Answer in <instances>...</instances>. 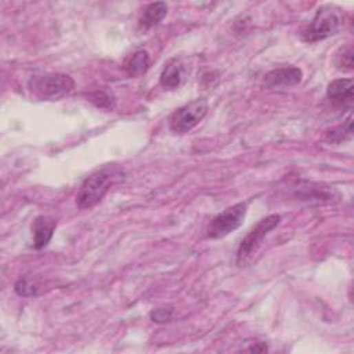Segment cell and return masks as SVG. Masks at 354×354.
<instances>
[{
    "label": "cell",
    "mask_w": 354,
    "mask_h": 354,
    "mask_svg": "<svg viewBox=\"0 0 354 354\" xmlns=\"http://www.w3.org/2000/svg\"><path fill=\"white\" fill-rule=\"evenodd\" d=\"M122 172L116 166H104L91 173L80 186L76 195V205L79 209H90L96 206L105 197L111 186L121 179Z\"/></svg>",
    "instance_id": "1"
},
{
    "label": "cell",
    "mask_w": 354,
    "mask_h": 354,
    "mask_svg": "<svg viewBox=\"0 0 354 354\" xmlns=\"http://www.w3.org/2000/svg\"><path fill=\"white\" fill-rule=\"evenodd\" d=\"M344 24V16L336 6H322L316 13L310 25L303 31L306 42H318L336 35Z\"/></svg>",
    "instance_id": "2"
},
{
    "label": "cell",
    "mask_w": 354,
    "mask_h": 354,
    "mask_svg": "<svg viewBox=\"0 0 354 354\" xmlns=\"http://www.w3.org/2000/svg\"><path fill=\"white\" fill-rule=\"evenodd\" d=\"M28 86L41 100H58L75 89V82L65 74H45L32 76Z\"/></svg>",
    "instance_id": "3"
},
{
    "label": "cell",
    "mask_w": 354,
    "mask_h": 354,
    "mask_svg": "<svg viewBox=\"0 0 354 354\" xmlns=\"http://www.w3.org/2000/svg\"><path fill=\"white\" fill-rule=\"evenodd\" d=\"M209 104L206 98H197L180 108H177L169 120V128L176 135H186L191 132L206 116Z\"/></svg>",
    "instance_id": "4"
},
{
    "label": "cell",
    "mask_w": 354,
    "mask_h": 354,
    "mask_svg": "<svg viewBox=\"0 0 354 354\" xmlns=\"http://www.w3.org/2000/svg\"><path fill=\"white\" fill-rule=\"evenodd\" d=\"M248 212V203L240 202L227 208L224 212L217 214L208 227V237L220 240L227 237L232 231L237 230L245 220Z\"/></svg>",
    "instance_id": "5"
},
{
    "label": "cell",
    "mask_w": 354,
    "mask_h": 354,
    "mask_svg": "<svg viewBox=\"0 0 354 354\" xmlns=\"http://www.w3.org/2000/svg\"><path fill=\"white\" fill-rule=\"evenodd\" d=\"M281 221V217L278 214H270L265 219H262L250 232L247 237L241 241L239 254H237V261L239 265L244 263L263 243L266 235L273 231Z\"/></svg>",
    "instance_id": "6"
},
{
    "label": "cell",
    "mask_w": 354,
    "mask_h": 354,
    "mask_svg": "<svg viewBox=\"0 0 354 354\" xmlns=\"http://www.w3.org/2000/svg\"><path fill=\"white\" fill-rule=\"evenodd\" d=\"M303 72L296 67L277 68L265 76V86L267 89H287L302 82Z\"/></svg>",
    "instance_id": "7"
},
{
    "label": "cell",
    "mask_w": 354,
    "mask_h": 354,
    "mask_svg": "<svg viewBox=\"0 0 354 354\" xmlns=\"http://www.w3.org/2000/svg\"><path fill=\"white\" fill-rule=\"evenodd\" d=\"M57 221L50 216H39L35 219L32 224V235H34V247L35 250H43L49 245L56 231Z\"/></svg>",
    "instance_id": "8"
},
{
    "label": "cell",
    "mask_w": 354,
    "mask_h": 354,
    "mask_svg": "<svg viewBox=\"0 0 354 354\" xmlns=\"http://www.w3.org/2000/svg\"><path fill=\"white\" fill-rule=\"evenodd\" d=\"M353 89L351 79H335L328 85L327 97L338 105L349 104L353 101Z\"/></svg>",
    "instance_id": "9"
},
{
    "label": "cell",
    "mask_w": 354,
    "mask_h": 354,
    "mask_svg": "<svg viewBox=\"0 0 354 354\" xmlns=\"http://www.w3.org/2000/svg\"><path fill=\"white\" fill-rule=\"evenodd\" d=\"M184 79V65L180 60H170L159 78V83L165 90H176Z\"/></svg>",
    "instance_id": "10"
},
{
    "label": "cell",
    "mask_w": 354,
    "mask_h": 354,
    "mask_svg": "<svg viewBox=\"0 0 354 354\" xmlns=\"http://www.w3.org/2000/svg\"><path fill=\"white\" fill-rule=\"evenodd\" d=\"M168 14V6L164 2H158V3H151L146 8V10L143 12L139 24L143 30H151L154 27H157Z\"/></svg>",
    "instance_id": "11"
},
{
    "label": "cell",
    "mask_w": 354,
    "mask_h": 354,
    "mask_svg": "<svg viewBox=\"0 0 354 354\" xmlns=\"http://www.w3.org/2000/svg\"><path fill=\"white\" fill-rule=\"evenodd\" d=\"M150 64H151L150 54L146 50H139V52L133 53L129 58H126V61L124 64V69L126 71V74L129 76L137 78L148 71Z\"/></svg>",
    "instance_id": "12"
},
{
    "label": "cell",
    "mask_w": 354,
    "mask_h": 354,
    "mask_svg": "<svg viewBox=\"0 0 354 354\" xmlns=\"http://www.w3.org/2000/svg\"><path fill=\"white\" fill-rule=\"evenodd\" d=\"M351 133H353V120L351 118H349L344 125L335 128L327 133V142L328 143H342L346 139L351 137Z\"/></svg>",
    "instance_id": "13"
},
{
    "label": "cell",
    "mask_w": 354,
    "mask_h": 354,
    "mask_svg": "<svg viewBox=\"0 0 354 354\" xmlns=\"http://www.w3.org/2000/svg\"><path fill=\"white\" fill-rule=\"evenodd\" d=\"M90 101L98 107V108H102V109H108V108H112L113 104H115V100L112 97V94H109L108 91L105 90H96L94 93L90 94Z\"/></svg>",
    "instance_id": "14"
},
{
    "label": "cell",
    "mask_w": 354,
    "mask_h": 354,
    "mask_svg": "<svg viewBox=\"0 0 354 354\" xmlns=\"http://www.w3.org/2000/svg\"><path fill=\"white\" fill-rule=\"evenodd\" d=\"M336 65L340 71L353 69V49L350 46L340 50V54L336 57Z\"/></svg>",
    "instance_id": "15"
},
{
    "label": "cell",
    "mask_w": 354,
    "mask_h": 354,
    "mask_svg": "<svg viewBox=\"0 0 354 354\" xmlns=\"http://www.w3.org/2000/svg\"><path fill=\"white\" fill-rule=\"evenodd\" d=\"M150 318L157 324H165L172 321L173 318V309L172 307H159L154 309L150 314Z\"/></svg>",
    "instance_id": "16"
},
{
    "label": "cell",
    "mask_w": 354,
    "mask_h": 354,
    "mask_svg": "<svg viewBox=\"0 0 354 354\" xmlns=\"http://www.w3.org/2000/svg\"><path fill=\"white\" fill-rule=\"evenodd\" d=\"M16 292L20 295V296H32L36 294V287L31 283V280L28 278H20L17 283H16V287H14Z\"/></svg>",
    "instance_id": "17"
}]
</instances>
